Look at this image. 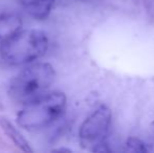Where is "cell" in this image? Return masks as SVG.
<instances>
[{
  "label": "cell",
  "instance_id": "9",
  "mask_svg": "<svg viewBox=\"0 0 154 153\" xmlns=\"http://www.w3.org/2000/svg\"><path fill=\"white\" fill-rule=\"evenodd\" d=\"M149 130H150V136H151V149L154 150V121L150 124V127H149Z\"/></svg>",
  "mask_w": 154,
  "mask_h": 153
},
{
  "label": "cell",
  "instance_id": "6",
  "mask_svg": "<svg viewBox=\"0 0 154 153\" xmlns=\"http://www.w3.org/2000/svg\"><path fill=\"white\" fill-rule=\"evenodd\" d=\"M22 19L18 14L5 13L0 15V40H5L21 31Z\"/></svg>",
  "mask_w": 154,
  "mask_h": 153
},
{
  "label": "cell",
  "instance_id": "7",
  "mask_svg": "<svg viewBox=\"0 0 154 153\" xmlns=\"http://www.w3.org/2000/svg\"><path fill=\"white\" fill-rule=\"evenodd\" d=\"M0 127H1L3 133L12 141V143L17 148L23 152H32V148L31 147L27 139L21 134V132L5 118H0Z\"/></svg>",
  "mask_w": 154,
  "mask_h": 153
},
{
  "label": "cell",
  "instance_id": "1",
  "mask_svg": "<svg viewBox=\"0 0 154 153\" xmlns=\"http://www.w3.org/2000/svg\"><path fill=\"white\" fill-rule=\"evenodd\" d=\"M48 37L41 29H24L0 44V57L8 65H25L46 54Z\"/></svg>",
  "mask_w": 154,
  "mask_h": 153
},
{
  "label": "cell",
  "instance_id": "10",
  "mask_svg": "<svg viewBox=\"0 0 154 153\" xmlns=\"http://www.w3.org/2000/svg\"><path fill=\"white\" fill-rule=\"evenodd\" d=\"M54 152H70L71 150L69 149H66V148H60V149H55L53 150Z\"/></svg>",
  "mask_w": 154,
  "mask_h": 153
},
{
  "label": "cell",
  "instance_id": "2",
  "mask_svg": "<svg viewBox=\"0 0 154 153\" xmlns=\"http://www.w3.org/2000/svg\"><path fill=\"white\" fill-rule=\"evenodd\" d=\"M67 99L63 92H46L24 104L17 115V123L26 130H41L57 122L64 115Z\"/></svg>",
  "mask_w": 154,
  "mask_h": 153
},
{
  "label": "cell",
  "instance_id": "8",
  "mask_svg": "<svg viewBox=\"0 0 154 153\" xmlns=\"http://www.w3.org/2000/svg\"><path fill=\"white\" fill-rule=\"evenodd\" d=\"M125 149L129 152H149L151 151L150 144H147L143 139H138L136 136H129L125 142Z\"/></svg>",
  "mask_w": 154,
  "mask_h": 153
},
{
  "label": "cell",
  "instance_id": "4",
  "mask_svg": "<svg viewBox=\"0 0 154 153\" xmlns=\"http://www.w3.org/2000/svg\"><path fill=\"white\" fill-rule=\"evenodd\" d=\"M112 112L106 105H100L81 124L79 142L83 149L91 152H108V136L111 129Z\"/></svg>",
  "mask_w": 154,
  "mask_h": 153
},
{
  "label": "cell",
  "instance_id": "3",
  "mask_svg": "<svg viewBox=\"0 0 154 153\" xmlns=\"http://www.w3.org/2000/svg\"><path fill=\"white\" fill-rule=\"evenodd\" d=\"M55 79L56 72L49 63L31 64L14 77L8 93L13 101L24 105L46 93Z\"/></svg>",
  "mask_w": 154,
  "mask_h": 153
},
{
  "label": "cell",
  "instance_id": "5",
  "mask_svg": "<svg viewBox=\"0 0 154 153\" xmlns=\"http://www.w3.org/2000/svg\"><path fill=\"white\" fill-rule=\"evenodd\" d=\"M25 12L37 20H44L51 14L55 0H20Z\"/></svg>",
  "mask_w": 154,
  "mask_h": 153
}]
</instances>
